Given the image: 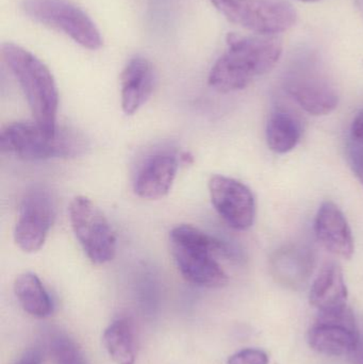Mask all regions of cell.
<instances>
[{
	"instance_id": "6da1fadb",
	"label": "cell",
	"mask_w": 363,
	"mask_h": 364,
	"mask_svg": "<svg viewBox=\"0 0 363 364\" xmlns=\"http://www.w3.org/2000/svg\"><path fill=\"white\" fill-rule=\"evenodd\" d=\"M228 49L209 74V85L221 92L245 89L258 77L270 73L281 59L283 44L276 36H227Z\"/></svg>"
},
{
	"instance_id": "7a4b0ae2",
	"label": "cell",
	"mask_w": 363,
	"mask_h": 364,
	"mask_svg": "<svg viewBox=\"0 0 363 364\" xmlns=\"http://www.w3.org/2000/svg\"><path fill=\"white\" fill-rule=\"evenodd\" d=\"M1 55L21 85L34 123L48 134H55L59 128V92L49 68L33 53L14 43H4Z\"/></svg>"
},
{
	"instance_id": "3957f363",
	"label": "cell",
	"mask_w": 363,
	"mask_h": 364,
	"mask_svg": "<svg viewBox=\"0 0 363 364\" xmlns=\"http://www.w3.org/2000/svg\"><path fill=\"white\" fill-rule=\"evenodd\" d=\"M170 252L177 269L190 284L200 288H222L228 276L215 256H229L227 246L192 225H178L170 233Z\"/></svg>"
},
{
	"instance_id": "277c9868",
	"label": "cell",
	"mask_w": 363,
	"mask_h": 364,
	"mask_svg": "<svg viewBox=\"0 0 363 364\" xmlns=\"http://www.w3.org/2000/svg\"><path fill=\"white\" fill-rule=\"evenodd\" d=\"M2 153L27 161L67 159L78 157L87 151V139L77 130L58 128L55 134H48L34 122H14L0 132Z\"/></svg>"
},
{
	"instance_id": "5b68a950",
	"label": "cell",
	"mask_w": 363,
	"mask_h": 364,
	"mask_svg": "<svg viewBox=\"0 0 363 364\" xmlns=\"http://www.w3.org/2000/svg\"><path fill=\"white\" fill-rule=\"evenodd\" d=\"M228 21L259 36H276L293 27L296 9L287 0H209Z\"/></svg>"
},
{
	"instance_id": "8992f818",
	"label": "cell",
	"mask_w": 363,
	"mask_h": 364,
	"mask_svg": "<svg viewBox=\"0 0 363 364\" xmlns=\"http://www.w3.org/2000/svg\"><path fill=\"white\" fill-rule=\"evenodd\" d=\"M21 9L32 21L63 32L85 48L102 47V36L94 21L67 0H23Z\"/></svg>"
},
{
	"instance_id": "52a82bcc",
	"label": "cell",
	"mask_w": 363,
	"mask_h": 364,
	"mask_svg": "<svg viewBox=\"0 0 363 364\" xmlns=\"http://www.w3.org/2000/svg\"><path fill=\"white\" fill-rule=\"evenodd\" d=\"M72 231L87 258L95 264L110 262L117 255V235L102 210L85 196L70 205Z\"/></svg>"
},
{
	"instance_id": "ba28073f",
	"label": "cell",
	"mask_w": 363,
	"mask_h": 364,
	"mask_svg": "<svg viewBox=\"0 0 363 364\" xmlns=\"http://www.w3.org/2000/svg\"><path fill=\"white\" fill-rule=\"evenodd\" d=\"M57 207L48 191L34 188L26 194L19 207L14 229L17 246L26 252L43 247L55 223Z\"/></svg>"
},
{
	"instance_id": "9c48e42d",
	"label": "cell",
	"mask_w": 363,
	"mask_h": 364,
	"mask_svg": "<svg viewBox=\"0 0 363 364\" xmlns=\"http://www.w3.org/2000/svg\"><path fill=\"white\" fill-rule=\"evenodd\" d=\"M358 333L359 325L349 306L319 312L308 333L309 346L325 356H349L357 342Z\"/></svg>"
},
{
	"instance_id": "30bf717a",
	"label": "cell",
	"mask_w": 363,
	"mask_h": 364,
	"mask_svg": "<svg viewBox=\"0 0 363 364\" xmlns=\"http://www.w3.org/2000/svg\"><path fill=\"white\" fill-rule=\"evenodd\" d=\"M283 85L286 92L309 114L327 115L338 107L339 96L334 85L313 64L293 68Z\"/></svg>"
},
{
	"instance_id": "8fae6325",
	"label": "cell",
	"mask_w": 363,
	"mask_h": 364,
	"mask_svg": "<svg viewBox=\"0 0 363 364\" xmlns=\"http://www.w3.org/2000/svg\"><path fill=\"white\" fill-rule=\"evenodd\" d=\"M208 188L215 211L228 226L240 231L253 226L256 201L249 186L237 179L215 175L209 181Z\"/></svg>"
},
{
	"instance_id": "7c38bea8",
	"label": "cell",
	"mask_w": 363,
	"mask_h": 364,
	"mask_svg": "<svg viewBox=\"0 0 363 364\" xmlns=\"http://www.w3.org/2000/svg\"><path fill=\"white\" fill-rule=\"evenodd\" d=\"M178 158L168 151L153 154L139 168L134 182L139 197L156 200L168 194L178 172Z\"/></svg>"
},
{
	"instance_id": "4fadbf2b",
	"label": "cell",
	"mask_w": 363,
	"mask_h": 364,
	"mask_svg": "<svg viewBox=\"0 0 363 364\" xmlns=\"http://www.w3.org/2000/svg\"><path fill=\"white\" fill-rule=\"evenodd\" d=\"M315 231L318 241L330 254L351 259L354 237L343 212L332 201H324L315 216Z\"/></svg>"
},
{
	"instance_id": "5bb4252c",
	"label": "cell",
	"mask_w": 363,
	"mask_h": 364,
	"mask_svg": "<svg viewBox=\"0 0 363 364\" xmlns=\"http://www.w3.org/2000/svg\"><path fill=\"white\" fill-rule=\"evenodd\" d=\"M153 63L146 58H131L121 75V109L127 115L138 112L151 98L155 87Z\"/></svg>"
},
{
	"instance_id": "9a60e30c",
	"label": "cell",
	"mask_w": 363,
	"mask_h": 364,
	"mask_svg": "<svg viewBox=\"0 0 363 364\" xmlns=\"http://www.w3.org/2000/svg\"><path fill=\"white\" fill-rule=\"evenodd\" d=\"M309 301L319 312L330 311L347 306V288L342 269L337 263L322 267L311 286Z\"/></svg>"
},
{
	"instance_id": "2e32d148",
	"label": "cell",
	"mask_w": 363,
	"mask_h": 364,
	"mask_svg": "<svg viewBox=\"0 0 363 364\" xmlns=\"http://www.w3.org/2000/svg\"><path fill=\"white\" fill-rule=\"evenodd\" d=\"M14 293L21 308L33 318H46L53 314V299L36 274L19 275L15 279Z\"/></svg>"
},
{
	"instance_id": "e0dca14e",
	"label": "cell",
	"mask_w": 363,
	"mask_h": 364,
	"mask_svg": "<svg viewBox=\"0 0 363 364\" xmlns=\"http://www.w3.org/2000/svg\"><path fill=\"white\" fill-rule=\"evenodd\" d=\"M302 138V125L296 115L277 108L271 113L266 125V141L271 151L287 154L296 149Z\"/></svg>"
},
{
	"instance_id": "ac0fdd59",
	"label": "cell",
	"mask_w": 363,
	"mask_h": 364,
	"mask_svg": "<svg viewBox=\"0 0 363 364\" xmlns=\"http://www.w3.org/2000/svg\"><path fill=\"white\" fill-rule=\"evenodd\" d=\"M102 343L115 363H136V331L129 318H119L111 323L102 336Z\"/></svg>"
},
{
	"instance_id": "d6986e66",
	"label": "cell",
	"mask_w": 363,
	"mask_h": 364,
	"mask_svg": "<svg viewBox=\"0 0 363 364\" xmlns=\"http://www.w3.org/2000/svg\"><path fill=\"white\" fill-rule=\"evenodd\" d=\"M49 350L55 364H87L79 344L66 333H53L49 341Z\"/></svg>"
},
{
	"instance_id": "ffe728a7",
	"label": "cell",
	"mask_w": 363,
	"mask_h": 364,
	"mask_svg": "<svg viewBox=\"0 0 363 364\" xmlns=\"http://www.w3.org/2000/svg\"><path fill=\"white\" fill-rule=\"evenodd\" d=\"M276 261V275L288 286H300L308 278L310 267L304 255H283Z\"/></svg>"
},
{
	"instance_id": "44dd1931",
	"label": "cell",
	"mask_w": 363,
	"mask_h": 364,
	"mask_svg": "<svg viewBox=\"0 0 363 364\" xmlns=\"http://www.w3.org/2000/svg\"><path fill=\"white\" fill-rule=\"evenodd\" d=\"M347 155L354 175L363 186V145L350 139L347 145Z\"/></svg>"
},
{
	"instance_id": "7402d4cb",
	"label": "cell",
	"mask_w": 363,
	"mask_h": 364,
	"mask_svg": "<svg viewBox=\"0 0 363 364\" xmlns=\"http://www.w3.org/2000/svg\"><path fill=\"white\" fill-rule=\"evenodd\" d=\"M227 364H269V357L264 350L245 348L230 356Z\"/></svg>"
},
{
	"instance_id": "603a6c76",
	"label": "cell",
	"mask_w": 363,
	"mask_h": 364,
	"mask_svg": "<svg viewBox=\"0 0 363 364\" xmlns=\"http://www.w3.org/2000/svg\"><path fill=\"white\" fill-rule=\"evenodd\" d=\"M349 357L352 364H363V327H359L357 342Z\"/></svg>"
},
{
	"instance_id": "cb8c5ba5",
	"label": "cell",
	"mask_w": 363,
	"mask_h": 364,
	"mask_svg": "<svg viewBox=\"0 0 363 364\" xmlns=\"http://www.w3.org/2000/svg\"><path fill=\"white\" fill-rule=\"evenodd\" d=\"M351 139L363 145V112L353 122L351 129Z\"/></svg>"
},
{
	"instance_id": "d4e9b609",
	"label": "cell",
	"mask_w": 363,
	"mask_h": 364,
	"mask_svg": "<svg viewBox=\"0 0 363 364\" xmlns=\"http://www.w3.org/2000/svg\"><path fill=\"white\" fill-rule=\"evenodd\" d=\"M40 361L42 358L40 353L36 350H29L15 364H40Z\"/></svg>"
},
{
	"instance_id": "484cf974",
	"label": "cell",
	"mask_w": 363,
	"mask_h": 364,
	"mask_svg": "<svg viewBox=\"0 0 363 364\" xmlns=\"http://www.w3.org/2000/svg\"><path fill=\"white\" fill-rule=\"evenodd\" d=\"M300 1L313 2V1H319V0H300Z\"/></svg>"
}]
</instances>
